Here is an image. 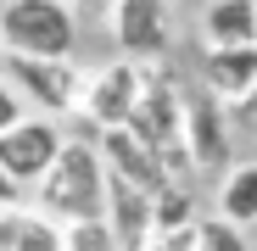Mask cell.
Segmentation results:
<instances>
[{
    "label": "cell",
    "mask_w": 257,
    "mask_h": 251,
    "mask_svg": "<svg viewBox=\"0 0 257 251\" xmlns=\"http://www.w3.org/2000/svg\"><path fill=\"white\" fill-rule=\"evenodd\" d=\"M23 112H28V106H23V95H17V84H12L6 73H0V134H6L12 123L23 117Z\"/></svg>",
    "instance_id": "d6986e66"
},
{
    "label": "cell",
    "mask_w": 257,
    "mask_h": 251,
    "mask_svg": "<svg viewBox=\"0 0 257 251\" xmlns=\"http://www.w3.org/2000/svg\"><path fill=\"white\" fill-rule=\"evenodd\" d=\"M112 39L128 62L168 56V0H112Z\"/></svg>",
    "instance_id": "52a82bcc"
},
{
    "label": "cell",
    "mask_w": 257,
    "mask_h": 251,
    "mask_svg": "<svg viewBox=\"0 0 257 251\" xmlns=\"http://www.w3.org/2000/svg\"><path fill=\"white\" fill-rule=\"evenodd\" d=\"M90 140H95V151H101V162H106V173L140 184V190H157V184L168 179L162 162H157V151H151L135 129H95Z\"/></svg>",
    "instance_id": "9c48e42d"
},
{
    "label": "cell",
    "mask_w": 257,
    "mask_h": 251,
    "mask_svg": "<svg viewBox=\"0 0 257 251\" xmlns=\"http://www.w3.org/2000/svg\"><path fill=\"white\" fill-rule=\"evenodd\" d=\"M17 195H23V190H17V184H12L6 173H0V206H6V201H17Z\"/></svg>",
    "instance_id": "44dd1931"
},
{
    "label": "cell",
    "mask_w": 257,
    "mask_h": 251,
    "mask_svg": "<svg viewBox=\"0 0 257 251\" xmlns=\"http://www.w3.org/2000/svg\"><path fill=\"white\" fill-rule=\"evenodd\" d=\"M196 195L185 179H162L151 190V229H179V223H196Z\"/></svg>",
    "instance_id": "5bb4252c"
},
{
    "label": "cell",
    "mask_w": 257,
    "mask_h": 251,
    "mask_svg": "<svg viewBox=\"0 0 257 251\" xmlns=\"http://www.w3.org/2000/svg\"><path fill=\"white\" fill-rule=\"evenodd\" d=\"M196 251H251L246 229H235L229 218H196Z\"/></svg>",
    "instance_id": "9a60e30c"
},
{
    "label": "cell",
    "mask_w": 257,
    "mask_h": 251,
    "mask_svg": "<svg viewBox=\"0 0 257 251\" xmlns=\"http://www.w3.org/2000/svg\"><path fill=\"white\" fill-rule=\"evenodd\" d=\"M67 6H73L78 17H95V12H106V6H112V0H67Z\"/></svg>",
    "instance_id": "ffe728a7"
},
{
    "label": "cell",
    "mask_w": 257,
    "mask_h": 251,
    "mask_svg": "<svg viewBox=\"0 0 257 251\" xmlns=\"http://www.w3.org/2000/svg\"><path fill=\"white\" fill-rule=\"evenodd\" d=\"M101 218H106L117 251H140V245L151 240V190L106 173V206H101Z\"/></svg>",
    "instance_id": "ba28073f"
},
{
    "label": "cell",
    "mask_w": 257,
    "mask_h": 251,
    "mask_svg": "<svg viewBox=\"0 0 257 251\" xmlns=\"http://www.w3.org/2000/svg\"><path fill=\"white\" fill-rule=\"evenodd\" d=\"M62 251H117L106 218H78V223H62Z\"/></svg>",
    "instance_id": "2e32d148"
},
{
    "label": "cell",
    "mask_w": 257,
    "mask_h": 251,
    "mask_svg": "<svg viewBox=\"0 0 257 251\" xmlns=\"http://www.w3.org/2000/svg\"><path fill=\"white\" fill-rule=\"evenodd\" d=\"M212 206H218V218H229L235 229H251L257 223V162H229L218 173Z\"/></svg>",
    "instance_id": "4fadbf2b"
},
{
    "label": "cell",
    "mask_w": 257,
    "mask_h": 251,
    "mask_svg": "<svg viewBox=\"0 0 257 251\" xmlns=\"http://www.w3.org/2000/svg\"><path fill=\"white\" fill-rule=\"evenodd\" d=\"M251 84H257V45H207L201 51V90L207 95H218L229 106Z\"/></svg>",
    "instance_id": "30bf717a"
},
{
    "label": "cell",
    "mask_w": 257,
    "mask_h": 251,
    "mask_svg": "<svg viewBox=\"0 0 257 251\" xmlns=\"http://www.w3.org/2000/svg\"><path fill=\"white\" fill-rule=\"evenodd\" d=\"M0 251H62V223L45 206L6 201L0 206Z\"/></svg>",
    "instance_id": "8fae6325"
},
{
    "label": "cell",
    "mask_w": 257,
    "mask_h": 251,
    "mask_svg": "<svg viewBox=\"0 0 257 251\" xmlns=\"http://www.w3.org/2000/svg\"><path fill=\"white\" fill-rule=\"evenodd\" d=\"M6 78L17 84L23 106H45V117H78L84 78L73 56H6Z\"/></svg>",
    "instance_id": "3957f363"
},
{
    "label": "cell",
    "mask_w": 257,
    "mask_h": 251,
    "mask_svg": "<svg viewBox=\"0 0 257 251\" xmlns=\"http://www.w3.org/2000/svg\"><path fill=\"white\" fill-rule=\"evenodd\" d=\"M201 45H257V0H207Z\"/></svg>",
    "instance_id": "7c38bea8"
},
{
    "label": "cell",
    "mask_w": 257,
    "mask_h": 251,
    "mask_svg": "<svg viewBox=\"0 0 257 251\" xmlns=\"http://www.w3.org/2000/svg\"><path fill=\"white\" fill-rule=\"evenodd\" d=\"M140 251H196V223H179V229H151V240Z\"/></svg>",
    "instance_id": "e0dca14e"
},
{
    "label": "cell",
    "mask_w": 257,
    "mask_h": 251,
    "mask_svg": "<svg viewBox=\"0 0 257 251\" xmlns=\"http://www.w3.org/2000/svg\"><path fill=\"white\" fill-rule=\"evenodd\" d=\"M140 101V62H106L101 73L84 78V101H78V117H84V134H95V129H123L128 112H135Z\"/></svg>",
    "instance_id": "8992f818"
},
{
    "label": "cell",
    "mask_w": 257,
    "mask_h": 251,
    "mask_svg": "<svg viewBox=\"0 0 257 251\" xmlns=\"http://www.w3.org/2000/svg\"><path fill=\"white\" fill-rule=\"evenodd\" d=\"M185 156L196 173H224L235 162V123L229 106L207 90H185Z\"/></svg>",
    "instance_id": "5b68a950"
},
{
    "label": "cell",
    "mask_w": 257,
    "mask_h": 251,
    "mask_svg": "<svg viewBox=\"0 0 257 251\" xmlns=\"http://www.w3.org/2000/svg\"><path fill=\"white\" fill-rule=\"evenodd\" d=\"M229 123H235L246 140H257V84H251L240 101H229Z\"/></svg>",
    "instance_id": "ac0fdd59"
},
{
    "label": "cell",
    "mask_w": 257,
    "mask_h": 251,
    "mask_svg": "<svg viewBox=\"0 0 257 251\" xmlns=\"http://www.w3.org/2000/svg\"><path fill=\"white\" fill-rule=\"evenodd\" d=\"M39 206L56 218V223H78V218H101V206H106V162L95 151L90 134H78V140H62L56 162L45 167V179L34 184Z\"/></svg>",
    "instance_id": "6da1fadb"
},
{
    "label": "cell",
    "mask_w": 257,
    "mask_h": 251,
    "mask_svg": "<svg viewBox=\"0 0 257 251\" xmlns=\"http://www.w3.org/2000/svg\"><path fill=\"white\" fill-rule=\"evenodd\" d=\"M0 73H6V51H0Z\"/></svg>",
    "instance_id": "7402d4cb"
},
{
    "label": "cell",
    "mask_w": 257,
    "mask_h": 251,
    "mask_svg": "<svg viewBox=\"0 0 257 251\" xmlns=\"http://www.w3.org/2000/svg\"><path fill=\"white\" fill-rule=\"evenodd\" d=\"M78 12L67 0H0V51L6 56H73Z\"/></svg>",
    "instance_id": "7a4b0ae2"
},
{
    "label": "cell",
    "mask_w": 257,
    "mask_h": 251,
    "mask_svg": "<svg viewBox=\"0 0 257 251\" xmlns=\"http://www.w3.org/2000/svg\"><path fill=\"white\" fill-rule=\"evenodd\" d=\"M62 123L56 117H45V112H23L6 134H0V173H6L17 190H34L39 179H45V167L56 162V151H62Z\"/></svg>",
    "instance_id": "277c9868"
}]
</instances>
